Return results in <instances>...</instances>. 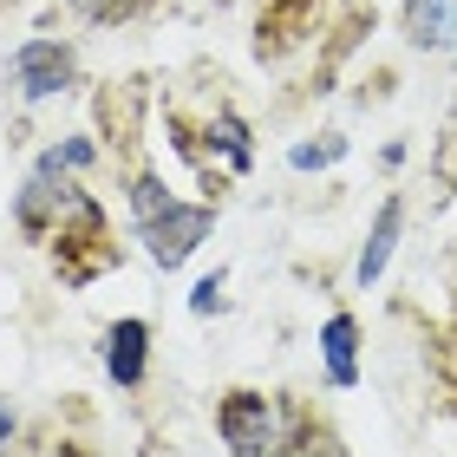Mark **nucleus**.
<instances>
[{
  "instance_id": "9b49d317",
  "label": "nucleus",
  "mask_w": 457,
  "mask_h": 457,
  "mask_svg": "<svg viewBox=\"0 0 457 457\" xmlns=\"http://www.w3.org/2000/svg\"><path fill=\"white\" fill-rule=\"evenodd\" d=\"M157 0H66V13L79 20V27H131V20H144Z\"/></svg>"
},
{
  "instance_id": "20e7f679",
  "label": "nucleus",
  "mask_w": 457,
  "mask_h": 457,
  "mask_svg": "<svg viewBox=\"0 0 457 457\" xmlns=\"http://www.w3.org/2000/svg\"><path fill=\"white\" fill-rule=\"evenodd\" d=\"M216 210H222V203H183V196H177L163 216L137 222V242H144V255H151V262L163 268V275H170V268H183V262H190L203 242L216 236Z\"/></svg>"
},
{
  "instance_id": "ddd939ff",
  "label": "nucleus",
  "mask_w": 457,
  "mask_h": 457,
  "mask_svg": "<svg viewBox=\"0 0 457 457\" xmlns=\"http://www.w3.org/2000/svg\"><path fill=\"white\" fill-rule=\"evenodd\" d=\"M222 287H228V275H222V268H216V275H203V281H196V295H190V314H203V320H210V314H222V307H228V295H222Z\"/></svg>"
},
{
  "instance_id": "0eeeda50",
  "label": "nucleus",
  "mask_w": 457,
  "mask_h": 457,
  "mask_svg": "<svg viewBox=\"0 0 457 457\" xmlns=\"http://www.w3.org/2000/svg\"><path fill=\"white\" fill-rule=\"evenodd\" d=\"M320 366H327V386L346 392V386H360V320L346 314H327L320 327Z\"/></svg>"
},
{
  "instance_id": "4468645a",
  "label": "nucleus",
  "mask_w": 457,
  "mask_h": 457,
  "mask_svg": "<svg viewBox=\"0 0 457 457\" xmlns=\"http://www.w3.org/2000/svg\"><path fill=\"white\" fill-rule=\"evenodd\" d=\"M13 431H20V425H13V411H7V405H0V451H7V445H13Z\"/></svg>"
},
{
  "instance_id": "9d476101",
  "label": "nucleus",
  "mask_w": 457,
  "mask_h": 457,
  "mask_svg": "<svg viewBox=\"0 0 457 457\" xmlns=\"http://www.w3.org/2000/svg\"><path fill=\"white\" fill-rule=\"evenodd\" d=\"M281 457H346V445H340V431L320 419L314 405H301V419H295V438H287V451Z\"/></svg>"
},
{
  "instance_id": "39448f33",
  "label": "nucleus",
  "mask_w": 457,
  "mask_h": 457,
  "mask_svg": "<svg viewBox=\"0 0 457 457\" xmlns=\"http://www.w3.org/2000/svg\"><path fill=\"white\" fill-rule=\"evenodd\" d=\"M98 360H105V372H112V386H124V392H137L144 379H151V320H137V314H124V320H112L105 334H98Z\"/></svg>"
},
{
  "instance_id": "6e6552de",
  "label": "nucleus",
  "mask_w": 457,
  "mask_h": 457,
  "mask_svg": "<svg viewBox=\"0 0 457 457\" xmlns=\"http://www.w3.org/2000/svg\"><path fill=\"white\" fill-rule=\"evenodd\" d=\"M405 39L425 53L457 46V0H405Z\"/></svg>"
},
{
  "instance_id": "7ed1b4c3",
  "label": "nucleus",
  "mask_w": 457,
  "mask_h": 457,
  "mask_svg": "<svg viewBox=\"0 0 457 457\" xmlns=\"http://www.w3.org/2000/svg\"><path fill=\"white\" fill-rule=\"evenodd\" d=\"M7 86L20 105H46L79 86V46L72 39H20L7 53Z\"/></svg>"
},
{
  "instance_id": "f257e3e1",
  "label": "nucleus",
  "mask_w": 457,
  "mask_h": 457,
  "mask_svg": "<svg viewBox=\"0 0 457 457\" xmlns=\"http://www.w3.org/2000/svg\"><path fill=\"white\" fill-rule=\"evenodd\" d=\"M13 222H20L27 242L53 248V268H59L66 287H86V281L105 275V268H118V242H112L105 203L86 190V177L59 170V163H46V157H33L27 183H20Z\"/></svg>"
},
{
  "instance_id": "423d86ee",
  "label": "nucleus",
  "mask_w": 457,
  "mask_h": 457,
  "mask_svg": "<svg viewBox=\"0 0 457 457\" xmlns=\"http://www.w3.org/2000/svg\"><path fill=\"white\" fill-rule=\"evenodd\" d=\"M399 236H405V196H386L379 216H372V228H366V242H360V262H353V287H372L386 275Z\"/></svg>"
},
{
  "instance_id": "f03ea898",
  "label": "nucleus",
  "mask_w": 457,
  "mask_h": 457,
  "mask_svg": "<svg viewBox=\"0 0 457 457\" xmlns=\"http://www.w3.org/2000/svg\"><path fill=\"white\" fill-rule=\"evenodd\" d=\"M295 419H301V399H287V392L236 386L216 399V438L228 445V457H281L295 438Z\"/></svg>"
},
{
  "instance_id": "1a4fd4ad",
  "label": "nucleus",
  "mask_w": 457,
  "mask_h": 457,
  "mask_svg": "<svg viewBox=\"0 0 457 457\" xmlns=\"http://www.w3.org/2000/svg\"><path fill=\"white\" fill-rule=\"evenodd\" d=\"M170 203H177V190H170V183H163L144 157L131 163V170H124V210H131V228H137V222H151V216H163Z\"/></svg>"
},
{
  "instance_id": "f8f14e48",
  "label": "nucleus",
  "mask_w": 457,
  "mask_h": 457,
  "mask_svg": "<svg viewBox=\"0 0 457 457\" xmlns=\"http://www.w3.org/2000/svg\"><path fill=\"white\" fill-rule=\"evenodd\" d=\"M340 157H346V137H340V131H320V144L307 137V144H295V151H287V163H295V170H334Z\"/></svg>"
}]
</instances>
